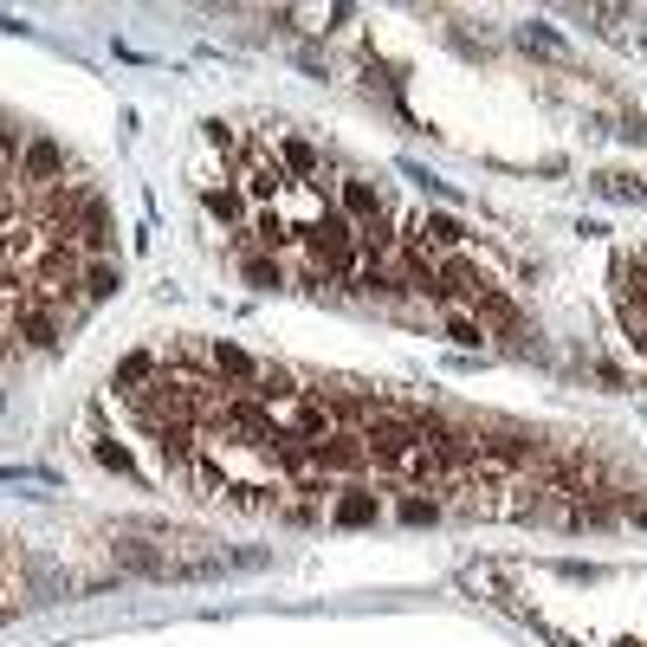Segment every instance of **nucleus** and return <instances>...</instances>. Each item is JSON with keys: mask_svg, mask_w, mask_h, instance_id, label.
<instances>
[{"mask_svg": "<svg viewBox=\"0 0 647 647\" xmlns=\"http://www.w3.org/2000/svg\"><path fill=\"white\" fill-rule=\"evenodd\" d=\"M201 428L220 434V440H240V447H266V440L279 434V421H272V408L253 402V395H220Z\"/></svg>", "mask_w": 647, "mask_h": 647, "instance_id": "1", "label": "nucleus"}, {"mask_svg": "<svg viewBox=\"0 0 647 647\" xmlns=\"http://www.w3.org/2000/svg\"><path fill=\"white\" fill-rule=\"evenodd\" d=\"M298 240L311 246V259H318L330 279H343V272H350V259H356V227L343 220V208H324L311 227H298Z\"/></svg>", "mask_w": 647, "mask_h": 647, "instance_id": "2", "label": "nucleus"}, {"mask_svg": "<svg viewBox=\"0 0 647 647\" xmlns=\"http://www.w3.org/2000/svg\"><path fill=\"white\" fill-rule=\"evenodd\" d=\"M59 175H65V149L52 143V136H26V149H20V182L26 188H59Z\"/></svg>", "mask_w": 647, "mask_h": 647, "instance_id": "3", "label": "nucleus"}, {"mask_svg": "<svg viewBox=\"0 0 647 647\" xmlns=\"http://www.w3.org/2000/svg\"><path fill=\"white\" fill-rule=\"evenodd\" d=\"M369 466V447H363V434H330L311 447V473H363Z\"/></svg>", "mask_w": 647, "mask_h": 647, "instance_id": "4", "label": "nucleus"}, {"mask_svg": "<svg viewBox=\"0 0 647 647\" xmlns=\"http://www.w3.org/2000/svg\"><path fill=\"white\" fill-rule=\"evenodd\" d=\"M13 337H26L33 343V350H52V343L65 337V324H59V311L52 305H33V298H20V305H13Z\"/></svg>", "mask_w": 647, "mask_h": 647, "instance_id": "5", "label": "nucleus"}, {"mask_svg": "<svg viewBox=\"0 0 647 647\" xmlns=\"http://www.w3.org/2000/svg\"><path fill=\"white\" fill-rule=\"evenodd\" d=\"M434 279H440V298H466V305H473V298L492 285L486 272H479L473 259H460V253H447V259H440V266H434Z\"/></svg>", "mask_w": 647, "mask_h": 647, "instance_id": "6", "label": "nucleus"}, {"mask_svg": "<svg viewBox=\"0 0 647 647\" xmlns=\"http://www.w3.org/2000/svg\"><path fill=\"white\" fill-rule=\"evenodd\" d=\"M460 240H466V227L453 214H421L415 233H408V246H421V253H428V246H434V253H453Z\"/></svg>", "mask_w": 647, "mask_h": 647, "instance_id": "7", "label": "nucleus"}, {"mask_svg": "<svg viewBox=\"0 0 647 647\" xmlns=\"http://www.w3.org/2000/svg\"><path fill=\"white\" fill-rule=\"evenodd\" d=\"M343 220L350 227H369V220H382V195H376V182H343Z\"/></svg>", "mask_w": 647, "mask_h": 647, "instance_id": "8", "label": "nucleus"}, {"mask_svg": "<svg viewBox=\"0 0 647 647\" xmlns=\"http://www.w3.org/2000/svg\"><path fill=\"white\" fill-rule=\"evenodd\" d=\"M78 246H91V253H110V208L98 195L85 201V208H78V233H72Z\"/></svg>", "mask_w": 647, "mask_h": 647, "instance_id": "9", "label": "nucleus"}, {"mask_svg": "<svg viewBox=\"0 0 647 647\" xmlns=\"http://www.w3.org/2000/svg\"><path fill=\"white\" fill-rule=\"evenodd\" d=\"M376 518H382V499H376V492L350 486V492L337 499V525H343V531H363V525H376Z\"/></svg>", "mask_w": 647, "mask_h": 647, "instance_id": "10", "label": "nucleus"}, {"mask_svg": "<svg viewBox=\"0 0 647 647\" xmlns=\"http://www.w3.org/2000/svg\"><path fill=\"white\" fill-rule=\"evenodd\" d=\"M214 382H259V363L240 350V343H214Z\"/></svg>", "mask_w": 647, "mask_h": 647, "instance_id": "11", "label": "nucleus"}, {"mask_svg": "<svg viewBox=\"0 0 647 647\" xmlns=\"http://www.w3.org/2000/svg\"><path fill=\"white\" fill-rule=\"evenodd\" d=\"M518 46H525V52H544V59H570V39H563L550 20H525V26H518Z\"/></svg>", "mask_w": 647, "mask_h": 647, "instance_id": "12", "label": "nucleus"}, {"mask_svg": "<svg viewBox=\"0 0 647 647\" xmlns=\"http://www.w3.org/2000/svg\"><path fill=\"white\" fill-rule=\"evenodd\" d=\"M279 169L285 175H305V182L318 188V149H311L305 136H285V143H279Z\"/></svg>", "mask_w": 647, "mask_h": 647, "instance_id": "13", "label": "nucleus"}, {"mask_svg": "<svg viewBox=\"0 0 647 647\" xmlns=\"http://www.w3.org/2000/svg\"><path fill=\"white\" fill-rule=\"evenodd\" d=\"M298 395H305V389H298V376H292V369H259V382H253V402H298Z\"/></svg>", "mask_w": 647, "mask_h": 647, "instance_id": "14", "label": "nucleus"}, {"mask_svg": "<svg viewBox=\"0 0 647 647\" xmlns=\"http://www.w3.org/2000/svg\"><path fill=\"white\" fill-rule=\"evenodd\" d=\"M143 382H156V356H149V350H130V356H123V363H117V376H110V389L136 395V389H143Z\"/></svg>", "mask_w": 647, "mask_h": 647, "instance_id": "15", "label": "nucleus"}, {"mask_svg": "<svg viewBox=\"0 0 647 647\" xmlns=\"http://www.w3.org/2000/svg\"><path fill=\"white\" fill-rule=\"evenodd\" d=\"M356 246L369 253V266H382V259H395V233H389V220H369V227H356Z\"/></svg>", "mask_w": 647, "mask_h": 647, "instance_id": "16", "label": "nucleus"}, {"mask_svg": "<svg viewBox=\"0 0 647 647\" xmlns=\"http://www.w3.org/2000/svg\"><path fill=\"white\" fill-rule=\"evenodd\" d=\"M246 285H253V292H279V285H285V266L272 253H246Z\"/></svg>", "mask_w": 647, "mask_h": 647, "instance_id": "17", "label": "nucleus"}, {"mask_svg": "<svg viewBox=\"0 0 647 647\" xmlns=\"http://www.w3.org/2000/svg\"><path fill=\"white\" fill-rule=\"evenodd\" d=\"M589 188H596L602 201H635V208L647 201V182H635V175H596Z\"/></svg>", "mask_w": 647, "mask_h": 647, "instance_id": "18", "label": "nucleus"}, {"mask_svg": "<svg viewBox=\"0 0 647 647\" xmlns=\"http://www.w3.org/2000/svg\"><path fill=\"white\" fill-rule=\"evenodd\" d=\"M356 292H369V298H402V279H395L389 266H363V272H356Z\"/></svg>", "mask_w": 647, "mask_h": 647, "instance_id": "19", "label": "nucleus"}, {"mask_svg": "<svg viewBox=\"0 0 647 647\" xmlns=\"http://www.w3.org/2000/svg\"><path fill=\"white\" fill-rule=\"evenodd\" d=\"M253 233H259V246H266L272 259H279V246H292V240H298V227H285L279 208H272V214H259V227H253Z\"/></svg>", "mask_w": 647, "mask_h": 647, "instance_id": "20", "label": "nucleus"}, {"mask_svg": "<svg viewBox=\"0 0 647 647\" xmlns=\"http://www.w3.org/2000/svg\"><path fill=\"white\" fill-rule=\"evenodd\" d=\"M117 285H123V266H117V259H98V266L85 272V298H110Z\"/></svg>", "mask_w": 647, "mask_h": 647, "instance_id": "21", "label": "nucleus"}, {"mask_svg": "<svg viewBox=\"0 0 647 647\" xmlns=\"http://www.w3.org/2000/svg\"><path fill=\"white\" fill-rule=\"evenodd\" d=\"M201 201H208L214 220H240V214H246V188H208Z\"/></svg>", "mask_w": 647, "mask_h": 647, "instance_id": "22", "label": "nucleus"}, {"mask_svg": "<svg viewBox=\"0 0 647 647\" xmlns=\"http://www.w3.org/2000/svg\"><path fill=\"white\" fill-rule=\"evenodd\" d=\"M279 188H285V169H279V162H259V169H246V195L266 201V195H279Z\"/></svg>", "mask_w": 647, "mask_h": 647, "instance_id": "23", "label": "nucleus"}, {"mask_svg": "<svg viewBox=\"0 0 647 647\" xmlns=\"http://www.w3.org/2000/svg\"><path fill=\"white\" fill-rule=\"evenodd\" d=\"M91 453H98V466H110V473L136 479V460H130V447H117V440H104V434H98V447H91Z\"/></svg>", "mask_w": 647, "mask_h": 647, "instance_id": "24", "label": "nucleus"}, {"mask_svg": "<svg viewBox=\"0 0 647 647\" xmlns=\"http://www.w3.org/2000/svg\"><path fill=\"white\" fill-rule=\"evenodd\" d=\"M447 343H453V350H479V343H486V324L453 318V324H447Z\"/></svg>", "mask_w": 647, "mask_h": 647, "instance_id": "25", "label": "nucleus"}, {"mask_svg": "<svg viewBox=\"0 0 647 647\" xmlns=\"http://www.w3.org/2000/svg\"><path fill=\"white\" fill-rule=\"evenodd\" d=\"M434 518H440L434 499H421V492H408V499H402V525H434Z\"/></svg>", "mask_w": 647, "mask_h": 647, "instance_id": "26", "label": "nucleus"}, {"mask_svg": "<svg viewBox=\"0 0 647 647\" xmlns=\"http://www.w3.org/2000/svg\"><path fill=\"white\" fill-rule=\"evenodd\" d=\"M615 136H622V143H635V149H647V117H635V110H628V117H622V130H615Z\"/></svg>", "mask_w": 647, "mask_h": 647, "instance_id": "27", "label": "nucleus"}, {"mask_svg": "<svg viewBox=\"0 0 647 647\" xmlns=\"http://www.w3.org/2000/svg\"><path fill=\"white\" fill-rule=\"evenodd\" d=\"M227 499L233 505H272V492L266 486H227Z\"/></svg>", "mask_w": 647, "mask_h": 647, "instance_id": "28", "label": "nucleus"}, {"mask_svg": "<svg viewBox=\"0 0 647 647\" xmlns=\"http://www.w3.org/2000/svg\"><path fill=\"white\" fill-rule=\"evenodd\" d=\"M201 130H208V143H214V149H233V123H220V117H208V123H201Z\"/></svg>", "mask_w": 647, "mask_h": 647, "instance_id": "29", "label": "nucleus"}, {"mask_svg": "<svg viewBox=\"0 0 647 647\" xmlns=\"http://www.w3.org/2000/svg\"><path fill=\"white\" fill-rule=\"evenodd\" d=\"M596 382H602V389H628V376L615 363H596Z\"/></svg>", "mask_w": 647, "mask_h": 647, "instance_id": "30", "label": "nucleus"}, {"mask_svg": "<svg viewBox=\"0 0 647 647\" xmlns=\"http://www.w3.org/2000/svg\"><path fill=\"white\" fill-rule=\"evenodd\" d=\"M298 65H305L311 78H324V52H318V46H298Z\"/></svg>", "mask_w": 647, "mask_h": 647, "instance_id": "31", "label": "nucleus"}, {"mask_svg": "<svg viewBox=\"0 0 647 647\" xmlns=\"http://www.w3.org/2000/svg\"><path fill=\"white\" fill-rule=\"evenodd\" d=\"M0 33H20V39H26L33 26H26V20H13V13H0Z\"/></svg>", "mask_w": 647, "mask_h": 647, "instance_id": "32", "label": "nucleus"}, {"mask_svg": "<svg viewBox=\"0 0 647 647\" xmlns=\"http://www.w3.org/2000/svg\"><path fill=\"white\" fill-rule=\"evenodd\" d=\"M635 518H641V525H647V512H635Z\"/></svg>", "mask_w": 647, "mask_h": 647, "instance_id": "33", "label": "nucleus"}]
</instances>
